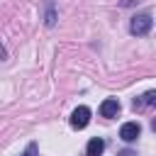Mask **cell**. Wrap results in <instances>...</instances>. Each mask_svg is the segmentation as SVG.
<instances>
[{
  "label": "cell",
  "mask_w": 156,
  "mask_h": 156,
  "mask_svg": "<svg viewBox=\"0 0 156 156\" xmlns=\"http://www.w3.org/2000/svg\"><path fill=\"white\" fill-rule=\"evenodd\" d=\"M151 24H154V20H151L149 15H136V17L132 20V24H129V32L136 34V37H144V34H149Z\"/></svg>",
  "instance_id": "obj_1"
},
{
  "label": "cell",
  "mask_w": 156,
  "mask_h": 156,
  "mask_svg": "<svg viewBox=\"0 0 156 156\" xmlns=\"http://www.w3.org/2000/svg\"><path fill=\"white\" fill-rule=\"evenodd\" d=\"M88 122H90V107L78 105V107L71 112V127H73V129H83V127H88Z\"/></svg>",
  "instance_id": "obj_2"
},
{
  "label": "cell",
  "mask_w": 156,
  "mask_h": 156,
  "mask_svg": "<svg viewBox=\"0 0 156 156\" xmlns=\"http://www.w3.org/2000/svg\"><path fill=\"white\" fill-rule=\"evenodd\" d=\"M141 134V127H139V122H124L122 127H119V136L124 139V141H136V136Z\"/></svg>",
  "instance_id": "obj_3"
},
{
  "label": "cell",
  "mask_w": 156,
  "mask_h": 156,
  "mask_svg": "<svg viewBox=\"0 0 156 156\" xmlns=\"http://www.w3.org/2000/svg\"><path fill=\"white\" fill-rule=\"evenodd\" d=\"M117 112H119V100L117 98H107V100L100 102V115L102 117H117Z\"/></svg>",
  "instance_id": "obj_4"
},
{
  "label": "cell",
  "mask_w": 156,
  "mask_h": 156,
  "mask_svg": "<svg viewBox=\"0 0 156 156\" xmlns=\"http://www.w3.org/2000/svg\"><path fill=\"white\" fill-rule=\"evenodd\" d=\"M102 151H105V141H102L100 136L90 139V141H88V146H85V154H88V156H100Z\"/></svg>",
  "instance_id": "obj_5"
},
{
  "label": "cell",
  "mask_w": 156,
  "mask_h": 156,
  "mask_svg": "<svg viewBox=\"0 0 156 156\" xmlns=\"http://www.w3.org/2000/svg\"><path fill=\"white\" fill-rule=\"evenodd\" d=\"M154 105H156V90H149L134 100V107H154Z\"/></svg>",
  "instance_id": "obj_6"
},
{
  "label": "cell",
  "mask_w": 156,
  "mask_h": 156,
  "mask_svg": "<svg viewBox=\"0 0 156 156\" xmlns=\"http://www.w3.org/2000/svg\"><path fill=\"white\" fill-rule=\"evenodd\" d=\"M22 156H37V144H29V146H27V151H24Z\"/></svg>",
  "instance_id": "obj_7"
},
{
  "label": "cell",
  "mask_w": 156,
  "mask_h": 156,
  "mask_svg": "<svg viewBox=\"0 0 156 156\" xmlns=\"http://www.w3.org/2000/svg\"><path fill=\"white\" fill-rule=\"evenodd\" d=\"M119 156H136V154H134V151H129V149H127V151H122V154H119Z\"/></svg>",
  "instance_id": "obj_8"
},
{
  "label": "cell",
  "mask_w": 156,
  "mask_h": 156,
  "mask_svg": "<svg viewBox=\"0 0 156 156\" xmlns=\"http://www.w3.org/2000/svg\"><path fill=\"white\" fill-rule=\"evenodd\" d=\"M0 56H5V49H2V46H0Z\"/></svg>",
  "instance_id": "obj_9"
}]
</instances>
